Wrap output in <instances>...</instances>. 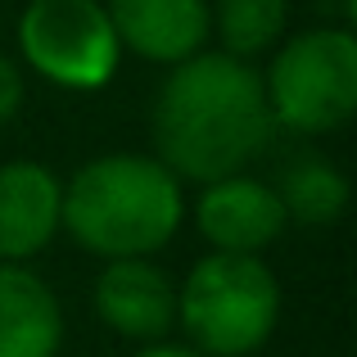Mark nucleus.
<instances>
[{"label":"nucleus","mask_w":357,"mask_h":357,"mask_svg":"<svg viewBox=\"0 0 357 357\" xmlns=\"http://www.w3.org/2000/svg\"><path fill=\"white\" fill-rule=\"evenodd\" d=\"M149 131L154 158L181 185H208L218 176L244 172L276 131L262 96V73L222 50H199L195 59L167 68Z\"/></svg>","instance_id":"1"},{"label":"nucleus","mask_w":357,"mask_h":357,"mask_svg":"<svg viewBox=\"0 0 357 357\" xmlns=\"http://www.w3.org/2000/svg\"><path fill=\"white\" fill-rule=\"evenodd\" d=\"M262 96L276 127L294 136H331L357 114V36L349 23L294 32L271 50Z\"/></svg>","instance_id":"4"},{"label":"nucleus","mask_w":357,"mask_h":357,"mask_svg":"<svg viewBox=\"0 0 357 357\" xmlns=\"http://www.w3.org/2000/svg\"><path fill=\"white\" fill-rule=\"evenodd\" d=\"M96 317L127 344H158L176 331V280L154 258L105 262L91 289Z\"/></svg>","instance_id":"7"},{"label":"nucleus","mask_w":357,"mask_h":357,"mask_svg":"<svg viewBox=\"0 0 357 357\" xmlns=\"http://www.w3.org/2000/svg\"><path fill=\"white\" fill-rule=\"evenodd\" d=\"M59 294L27 262H0V357H59Z\"/></svg>","instance_id":"10"},{"label":"nucleus","mask_w":357,"mask_h":357,"mask_svg":"<svg viewBox=\"0 0 357 357\" xmlns=\"http://www.w3.org/2000/svg\"><path fill=\"white\" fill-rule=\"evenodd\" d=\"M285 218L298 227H335L349 213L353 185L331 158H294L276 185Z\"/></svg>","instance_id":"11"},{"label":"nucleus","mask_w":357,"mask_h":357,"mask_svg":"<svg viewBox=\"0 0 357 357\" xmlns=\"http://www.w3.org/2000/svg\"><path fill=\"white\" fill-rule=\"evenodd\" d=\"M105 9L122 54L176 68L208 50L213 0H105Z\"/></svg>","instance_id":"8"},{"label":"nucleus","mask_w":357,"mask_h":357,"mask_svg":"<svg viewBox=\"0 0 357 357\" xmlns=\"http://www.w3.org/2000/svg\"><path fill=\"white\" fill-rule=\"evenodd\" d=\"M185 213L195 218V231L208 240L213 253H249V258H262L289 227L276 185L249 172L199 185V199Z\"/></svg>","instance_id":"6"},{"label":"nucleus","mask_w":357,"mask_h":357,"mask_svg":"<svg viewBox=\"0 0 357 357\" xmlns=\"http://www.w3.org/2000/svg\"><path fill=\"white\" fill-rule=\"evenodd\" d=\"M14 41L36 77L77 96L105 91L122 63L105 0H27Z\"/></svg>","instance_id":"5"},{"label":"nucleus","mask_w":357,"mask_h":357,"mask_svg":"<svg viewBox=\"0 0 357 357\" xmlns=\"http://www.w3.org/2000/svg\"><path fill=\"white\" fill-rule=\"evenodd\" d=\"M289 0H213V32L222 41V54L253 63L258 54H271L285 41Z\"/></svg>","instance_id":"12"},{"label":"nucleus","mask_w":357,"mask_h":357,"mask_svg":"<svg viewBox=\"0 0 357 357\" xmlns=\"http://www.w3.org/2000/svg\"><path fill=\"white\" fill-rule=\"evenodd\" d=\"M185 222V190L154 154H100L63 181L59 231L100 262L154 258Z\"/></svg>","instance_id":"2"},{"label":"nucleus","mask_w":357,"mask_h":357,"mask_svg":"<svg viewBox=\"0 0 357 357\" xmlns=\"http://www.w3.org/2000/svg\"><path fill=\"white\" fill-rule=\"evenodd\" d=\"M63 176L36 158L0 163V262H32L59 236Z\"/></svg>","instance_id":"9"},{"label":"nucleus","mask_w":357,"mask_h":357,"mask_svg":"<svg viewBox=\"0 0 357 357\" xmlns=\"http://www.w3.org/2000/svg\"><path fill=\"white\" fill-rule=\"evenodd\" d=\"M280 280L267 258L204 253L176 280V326L204 357H253L280 326Z\"/></svg>","instance_id":"3"},{"label":"nucleus","mask_w":357,"mask_h":357,"mask_svg":"<svg viewBox=\"0 0 357 357\" xmlns=\"http://www.w3.org/2000/svg\"><path fill=\"white\" fill-rule=\"evenodd\" d=\"M27 100V82H23V68H18L9 54H0V127L5 122L18 118V109H23Z\"/></svg>","instance_id":"13"},{"label":"nucleus","mask_w":357,"mask_h":357,"mask_svg":"<svg viewBox=\"0 0 357 357\" xmlns=\"http://www.w3.org/2000/svg\"><path fill=\"white\" fill-rule=\"evenodd\" d=\"M127 357H204V353H195L190 344H176V340H158V344H140Z\"/></svg>","instance_id":"14"}]
</instances>
